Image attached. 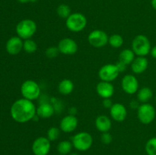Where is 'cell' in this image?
I'll return each instance as SVG.
<instances>
[{
	"label": "cell",
	"mask_w": 156,
	"mask_h": 155,
	"mask_svg": "<svg viewBox=\"0 0 156 155\" xmlns=\"http://www.w3.org/2000/svg\"><path fill=\"white\" fill-rule=\"evenodd\" d=\"M10 112L12 118L16 122L26 123L33 119L37 113V107L33 101L21 98L14 102Z\"/></svg>",
	"instance_id": "6da1fadb"
},
{
	"label": "cell",
	"mask_w": 156,
	"mask_h": 155,
	"mask_svg": "<svg viewBox=\"0 0 156 155\" xmlns=\"http://www.w3.org/2000/svg\"><path fill=\"white\" fill-rule=\"evenodd\" d=\"M37 24L31 19H24L16 26V33L22 40L31 39L37 32Z\"/></svg>",
	"instance_id": "7a4b0ae2"
},
{
	"label": "cell",
	"mask_w": 156,
	"mask_h": 155,
	"mask_svg": "<svg viewBox=\"0 0 156 155\" xmlns=\"http://www.w3.org/2000/svg\"><path fill=\"white\" fill-rule=\"evenodd\" d=\"M151 43L149 38L143 34L135 36L132 42V50L137 56H146L151 51Z\"/></svg>",
	"instance_id": "3957f363"
},
{
	"label": "cell",
	"mask_w": 156,
	"mask_h": 155,
	"mask_svg": "<svg viewBox=\"0 0 156 155\" xmlns=\"http://www.w3.org/2000/svg\"><path fill=\"white\" fill-rule=\"evenodd\" d=\"M72 143L73 147L79 151H86L92 146L93 138L88 132H80L73 137Z\"/></svg>",
	"instance_id": "277c9868"
},
{
	"label": "cell",
	"mask_w": 156,
	"mask_h": 155,
	"mask_svg": "<svg viewBox=\"0 0 156 155\" xmlns=\"http://www.w3.org/2000/svg\"><path fill=\"white\" fill-rule=\"evenodd\" d=\"M41 90L39 84L35 81L27 80L22 83L21 86V94L23 98L27 100H37L41 96Z\"/></svg>",
	"instance_id": "5b68a950"
},
{
	"label": "cell",
	"mask_w": 156,
	"mask_h": 155,
	"mask_svg": "<svg viewBox=\"0 0 156 155\" xmlns=\"http://www.w3.org/2000/svg\"><path fill=\"white\" fill-rule=\"evenodd\" d=\"M66 20V27L72 32L78 33L81 32L85 28L87 25L86 17L82 13H73L69 15Z\"/></svg>",
	"instance_id": "8992f818"
},
{
	"label": "cell",
	"mask_w": 156,
	"mask_h": 155,
	"mask_svg": "<svg viewBox=\"0 0 156 155\" xmlns=\"http://www.w3.org/2000/svg\"><path fill=\"white\" fill-rule=\"evenodd\" d=\"M155 107L150 103H142L137 109V118L141 123L148 125L152 123L155 118Z\"/></svg>",
	"instance_id": "52a82bcc"
},
{
	"label": "cell",
	"mask_w": 156,
	"mask_h": 155,
	"mask_svg": "<svg viewBox=\"0 0 156 155\" xmlns=\"http://www.w3.org/2000/svg\"><path fill=\"white\" fill-rule=\"evenodd\" d=\"M109 36L106 32L101 30H94L88 34V41L91 46L95 48H101L108 43Z\"/></svg>",
	"instance_id": "ba28073f"
},
{
	"label": "cell",
	"mask_w": 156,
	"mask_h": 155,
	"mask_svg": "<svg viewBox=\"0 0 156 155\" xmlns=\"http://www.w3.org/2000/svg\"><path fill=\"white\" fill-rule=\"evenodd\" d=\"M116 64H106L103 65L98 71V76L101 81L111 82L116 80L120 74Z\"/></svg>",
	"instance_id": "9c48e42d"
},
{
	"label": "cell",
	"mask_w": 156,
	"mask_h": 155,
	"mask_svg": "<svg viewBox=\"0 0 156 155\" xmlns=\"http://www.w3.org/2000/svg\"><path fill=\"white\" fill-rule=\"evenodd\" d=\"M51 141L47 137H38L32 144V152L34 155H47L51 148Z\"/></svg>",
	"instance_id": "30bf717a"
},
{
	"label": "cell",
	"mask_w": 156,
	"mask_h": 155,
	"mask_svg": "<svg viewBox=\"0 0 156 155\" xmlns=\"http://www.w3.org/2000/svg\"><path fill=\"white\" fill-rule=\"evenodd\" d=\"M59 53L63 55H74L79 50L77 43L72 38H63L59 42L57 46Z\"/></svg>",
	"instance_id": "8fae6325"
},
{
	"label": "cell",
	"mask_w": 156,
	"mask_h": 155,
	"mask_svg": "<svg viewBox=\"0 0 156 155\" xmlns=\"http://www.w3.org/2000/svg\"><path fill=\"white\" fill-rule=\"evenodd\" d=\"M138 79L133 74H126L121 81V88L126 94H134L139 91Z\"/></svg>",
	"instance_id": "7c38bea8"
},
{
	"label": "cell",
	"mask_w": 156,
	"mask_h": 155,
	"mask_svg": "<svg viewBox=\"0 0 156 155\" xmlns=\"http://www.w3.org/2000/svg\"><path fill=\"white\" fill-rule=\"evenodd\" d=\"M78 125H79V120L77 117L76 115L69 114L61 119L59 123V129L65 133H70L74 132L77 129Z\"/></svg>",
	"instance_id": "4fadbf2b"
},
{
	"label": "cell",
	"mask_w": 156,
	"mask_h": 155,
	"mask_svg": "<svg viewBox=\"0 0 156 155\" xmlns=\"http://www.w3.org/2000/svg\"><path fill=\"white\" fill-rule=\"evenodd\" d=\"M111 116L114 121L121 122H123L127 117V109L126 106L120 103H116L113 104L110 109Z\"/></svg>",
	"instance_id": "5bb4252c"
},
{
	"label": "cell",
	"mask_w": 156,
	"mask_h": 155,
	"mask_svg": "<svg viewBox=\"0 0 156 155\" xmlns=\"http://www.w3.org/2000/svg\"><path fill=\"white\" fill-rule=\"evenodd\" d=\"M24 41L19 36H12L7 41L5 45L6 51L12 56L18 55L23 50Z\"/></svg>",
	"instance_id": "9a60e30c"
},
{
	"label": "cell",
	"mask_w": 156,
	"mask_h": 155,
	"mask_svg": "<svg viewBox=\"0 0 156 155\" xmlns=\"http://www.w3.org/2000/svg\"><path fill=\"white\" fill-rule=\"evenodd\" d=\"M98 94L103 99L111 98L114 94V87L111 82L101 81L96 86Z\"/></svg>",
	"instance_id": "2e32d148"
},
{
	"label": "cell",
	"mask_w": 156,
	"mask_h": 155,
	"mask_svg": "<svg viewBox=\"0 0 156 155\" xmlns=\"http://www.w3.org/2000/svg\"><path fill=\"white\" fill-rule=\"evenodd\" d=\"M149 66V61L145 56H138L135 58L131 64V69L135 74H143Z\"/></svg>",
	"instance_id": "e0dca14e"
},
{
	"label": "cell",
	"mask_w": 156,
	"mask_h": 155,
	"mask_svg": "<svg viewBox=\"0 0 156 155\" xmlns=\"http://www.w3.org/2000/svg\"><path fill=\"white\" fill-rule=\"evenodd\" d=\"M55 112V108L51 103L44 102L37 107V115L41 119H48L53 116Z\"/></svg>",
	"instance_id": "ac0fdd59"
},
{
	"label": "cell",
	"mask_w": 156,
	"mask_h": 155,
	"mask_svg": "<svg viewBox=\"0 0 156 155\" xmlns=\"http://www.w3.org/2000/svg\"><path fill=\"white\" fill-rule=\"evenodd\" d=\"M112 122L111 119L105 115H101L98 116L95 119V127L99 132H108L111 130Z\"/></svg>",
	"instance_id": "d6986e66"
},
{
	"label": "cell",
	"mask_w": 156,
	"mask_h": 155,
	"mask_svg": "<svg viewBox=\"0 0 156 155\" xmlns=\"http://www.w3.org/2000/svg\"><path fill=\"white\" fill-rule=\"evenodd\" d=\"M74 90V84L69 79H63L58 84V91L62 95H69Z\"/></svg>",
	"instance_id": "ffe728a7"
},
{
	"label": "cell",
	"mask_w": 156,
	"mask_h": 155,
	"mask_svg": "<svg viewBox=\"0 0 156 155\" xmlns=\"http://www.w3.org/2000/svg\"><path fill=\"white\" fill-rule=\"evenodd\" d=\"M153 93L151 88L148 87H144L137 91V100L140 103H148L152 99Z\"/></svg>",
	"instance_id": "44dd1931"
},
{
	"label": "cell",
	"mask_w": 156,
	"mask_h": 155,
	"mask_svg": "<svg viewBox=\"0 0 156 155\" xmlns=\"http://www.w3.org/2000/svg\"><path fill=\"white\" fill-rule=\"evenodd\" d=\"M135 53L132 50L125 49L122 50L119 56V61L124 63L125 65H131L133 60L135 59Z\"/></svg>",
	"instance_id": "7402d4cb"
},
{
	"label": "cell",
	"mask_w": 156,
	"mask_h": 155,
	"mask_svg": "<svg viewBox=\"0 0 156 155\" xmlns=\"http://www.w3.org/2000/svg\"><path fill=\"white\" fill-rule=\"evenodd\" d=\"M73 143L69 141H62L58 144L57 150L61 155H68L73 150Z\"/></svg>",
	"instance_id": "603a6c76"
},
{
	"label": "cell",
	"mask_w": 156,
	"mask_h": 155,
	"mask_svg": "<svg viewBox=\"0 0 156 155\" xmlns=\"http://www.w3.org/2000/svg\"><path fill=\"white\" fill-rule=\"evenodd\" d=\"M108 43H109L110 46H112L113 48L118 49L123 46V38L122 37L121 35L115 33V34H113L110 36L109 40H108Z\"/></svg>",
	"instance_id": "cb8c5ba5"
},
{
	"label": "cell",
	"mask_w": 156,
	"mask_h": 155,
	"mask_svg": "<svg viewBox=\"0 0 156 155\" xmlns=\"http://www.w3.org/2000/svg\"><path fill=\"white\" fill-rule=\"evenodd\" d=\"M23 50L29 54H32V53H35L37 50V45L36 42L33 40L32 39H27L24 41V44H23Z\"/></svg>",
	"instance_id": "d4e9b609"
},
{
	"label": "cell",
	"mask_w": 156,
	"mask_h": 155,
	"mask_svg": "<svg viewBox=\"0 0 156 155\" xmlns=\"http://www.w3.org/2000/svg\"><path fill=\"white\" fill-rule=\"evenodd\" d=\"M56 12H57L58 16L60 17L61 18H64V19H67L72 14L70 7L66 4L59 5L56 9Z\"/></svg>",
	"instance_id": "484cf974"
},
{
	"label": "cell",
	"mask_w": 156,
	"mask_h": 155,
	"mask_svg": "<svg viewBox=\"0 0 156 155\" xmlns=\"http://www.w3.org/2000/svg\"><path fill=\"white\" fill-rule=\"evenodd\" d=\"M145 149L148 155H156V137L148 140Z\"/></svg>",
	"instance_id": "4316f807"
},
{
	"label": "cell",
	"mask_w": 156,
	"mask_h": 155,
	"mask_svg": "<svg viewBox=\"0 0 156 155\" xmlns=\"http://www.w3.org/2000/svg\"><path fill=\"white\" fill-rule=\"evenodd\" d=\"M60 129L56 127H50L47 130V138L50 140V141H56L60 136Z\"/></svg>",
	"instance_id": "83f0119b"
},
{
	"label": "cell",
	"mask_w": 156,
	"mask_h": 155,
	"mask_svg": "<svg viewBox=\"0 0 156 155\" xmlns=\"http://www.w3.org/2000/svg\"><path fill=\"white\" fill-rule=\"evenodd\" d=\"M59 51L57 46H50L46 50L45 55L47 58L50 59H53V58L56 57L59 55Z\"/></svg>",
	"instance_id": "f1b7e54d"
},
{
	"label": "cell",
	"mask_w": 156,
	"mask_h": 155,
	"mask_svg": "<svg viewBox=\"0 0 156 155\" xmlns=\"http://www.w3.org/2000/svg\"><path fill=\"white\" fill-rule=\"evenodd\" d=\"M113 140V137L109 132H104L101 135V141L103 144H111V141Z\"/></svg>",
	"instance_id": "f546056e"
},
{
	"label": "cell",
	"mask_w": 156,
	"mask_h": 155,
	"mask_svg": "<svg viewBox=\"0 0 156 155\" xmlns=\"http://www.w3.org/2000/svg\"><path fill=\"white\" fill-rule=\"evenodd\" d=\"M102 104H103L104 107L106 108V109H111V106H113V103H112V101H111V98L104 99V101Z\"/></svg>",
	"instance_id": "4dcf8cb0"
},
{
	"label": "cell",
	"mask_w": 156,
	"mask_h": 155,
	"mask_svg": "<svg viewBox=\"0 0 156 155\" xmlns=\"http://www.w3.org/2000/svg\"><path fill=\"white\" fill-rule=\"evenodd\" d=\"M116 65H117V68H118L120 72H123L126 68V65H125L124 63H123V62H120V61H118V62L116 64Z\"/></svg>",
	"instance_id": "1f68e13d"
},
{
	"label": "cell",
	"mask_w": 156,
	"mask_h": 155,
	"mask_svg": "<svg viewBox=\"0 0 156 155\" xmlns=\"http://www.w3.org/2000/svg\"><path fill=\"white\" fill-rule=\"evenodd\" d=\"M130 107L132 109H138L139 106H140V103H139L138 100H133L130 102V104H129Z\"/></svg>",
	"instance_id": "d6a6232c"
},
{
	"label": "cell",
	"mask_w": 156,
	"mask_h": 155,
	"mask_svg": "<svg viewBox=\"0 0 156 155\" xmlns=\"http://www.w3.org/2000/svg\"><path fill=\"white\" fill-rule=\"evenodd\" d=\"M69 115H76V114L77 113V109L76 107H70L69 109Z\"/></svg>",
	"instance_id": "836d02e7"
},
{
	"label": "cell",
	"mask_w": 156,
	"mask_h": 155,
	"mask_svg": "<svg viewBox=\"0 0 156 155\" xmlns=\"http://www.w3.org/2000/svg\"><path fill=\"white\" fill-rule=\"evenodd\" d=\"M150 54L154 59H156V46H153L152 49H151Z\"/></svg>",
	"instance_id": "e575fe53"
},
{
	"label": "cell",
	"mask_w": 156,
	"mask_h": 155,
	"mask_svg": "<svg viewBox=\"0 0 156 155\" xmlns=\"http://www.w3.org/2000/svg\"><path fill=\"white\" fill-rule=\"evenodd\" d=\"M21 3H27V2H34L36 0H18Z\"/></svg>",
	"instance_id": "d590c367"
},
{
	"label": "cell",
	"mask_w": 156,
	"mask_h": 155,
	"mask_svg": "<svg viewBox=\"0 0 156 155\" xmlns=\"http://www.w3.org/2000/svg\"><path fill=\"white\" fill-rule=\"evenodd\" d=\"M151 5H152V8L156 10V0H152L151 1Z\"/></svg>",
	"instance_id": "8d00e7d4"
},
{
	"label": "cell",
	"mask_w": 156,
	"mask_h": 155,
	"mask_svg": "<svg viewBox=\"0 0 156 155\" xmlns=\"http://www.w3.org/2000/svg\"><path fill=\"white\" fill-rule=\"evenodd\" d=\"M70 155H78L76 153H70Z\"/></svg>",
	"instance_id": "74e56055"
},
{
	"label": "cell",
	"mask_w": 156,
	"mask_h": 155,
	"mask_svg": "<svg viewBox=\"0 0 156 155\" xmlns=\"http://www.w3.org/2000/svg\"><path fill=\"white\" fill-rule=\"evenodd\" d=\"M155 101H156V96H155Z\"/></svg>",
	"instance_id": "f35d334b"
},
{
	"label": "cell",
	"mask_w": 156,
	"mask_h": 155,
	"mask_svg": "<svg viewBox=\"0 0 156 155\" xmlns=\"http://www.w3.org/2000/svg\"><path fill=\"white\" fill-rule=\"evenodd\" d=\"M59 155H61V154H59Z\"/></svg>",
	"instance_id": "ab89813d"
},
{
	"label": "cell",
	"mask_w": 156,
	"mask_h": 155,
	"mask_svg": "<svg viewBox=\"0 0 156 155\" xmlns=\"http://www.w3.org/2000/svg\"><path fill=\"white\" fill-rule=\"evenodd\" d=\"M147 155H148V154H147Z\"/></svg>",
	"instance_id": "60d3db41"
}]
</instances>
